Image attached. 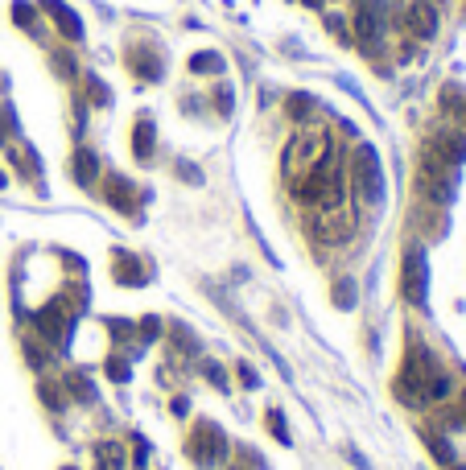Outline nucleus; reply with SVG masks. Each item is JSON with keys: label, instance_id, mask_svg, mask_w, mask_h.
Masks as SVG:
<instances>
[{"label": "nucleus", "instance_id": "12", "mask_svg": "<svg viewBox=\"0 0 466 470\" xmlns=\"http://www.w3.org/2000/svg\"><path fill=\"white\" fill-rule=\"evenodd\" d=\"M405 25H409V33H413V37L430 41V37L438 33V8H434V4H425V0H417V4H409V8H405Z\"/></svg>", "mask_w": 466, "mask_h": 470}, {"label": "nucleus", "instance_id": "34", "mask_svg": "<svg viewBox=\"0 0 466 470\" xmlns=\"http://www.w3.org/2000/svg\"><path fill=\"white\" fill-rule=\"evenodd\" d=\"M202 372H206V380H211L219 392H227V376H223V367H219V363H211V359H206V363H202Z\"/></svg>", "mask_w": 466, "mask_h": 470}, {"label": "nucleus", "instance_id": "39", "mask_svg": "<svg viewBox=\"0 0 466 470\" xmlns=\"http://www.w3.org/2000/svg\"><path fill=\"white\" fill-rule=\"evenodd\" d=\"M178 173H182V182H202V178H198V169H194L190 161H182V165H178Z\"/></svg>", "mask_w": 466, "mask_h": 470}, {"label": "nucleus", "instance_id": "1", "mask_svg": "<svg viewBox=\"0 0 466 470\" xmlns=\"http://www.w3.org/2000/svg\"><path fill=\"white\" fill-rule=\"evenodd\" d=\"M392 392H396V400L409 405V409L438 405V400L450 396V372H442V363H438L421 343H413L409 355H405V363H401V376L392 380Z\"/></svg>", "mask_w": 466, "mask_h": 470}, {"label": "nucleus", "instance_id": "31", "mask_svg": "<svg viewBox=\"0 0 466 470\" xmlns=\"http://www.w3.org/2000/svg\"><path fill=\"white\" fill-rule=\"evenodd\" d=\"M12 21H17L21 29H33V4H25V0H17V4H12Z\"/></svg>", "mask_w": 466, "mask_h": 470}, {"label": "nucleus", "instance_id": "21", "mask_svg": "<svg viewBox=\"0 0 466 470\" xmlns=\"http://www.w3.org/2000/svg\"><path fill=\"white\" fill-rule=\"evenodd\" d=\"M330 297H335V306H339V310H355V301H359L355 277H339V281H335V289H330Z\"/></svg>", "mask_w": 466, "mask_h": 470}, {"label": "nucleus", "instance_id": "13", "mask_svg": "<svg viewBox=\"0 0 466 470\" xmlns=\"http://www.w3.org/2000/svg\"><path fill=\"white\" fill-rule=\"evenodd\" d=\"M41 8L54 17V25H58V33H62V37L83 41V21H78V12H74L70 4H62V0H41Z\"/></svg>", "mask_w": 466, "mask_h": 470}, {"label": "nucleus", "instance_id": "9", "mask_svg": "<svg viewBox=\"0 0 466 470\" xmlns=\"http://www.w3.org/2000/svg\"><path fill=\"white\" fill-rule=\"evenodd\" d=\"M33 330H37V339H45V343H66V334H70L66 301H50V306H41V310L33 314Z\"/></svg>", "mask_w": 466, "mask_h": 470}, {"label": "nucleus", "instance_id": "5", "mask_svg": "<svg viewBox=\"0 0 466 470\" xmlns=\"http://www.w3.org/2000/svg\"><path fill=\"white\" fill-rule=\"evenodd\" d=\"M330 153V136L326 132H310V136H293L289 145H285V157H281V169H285V178L293 182V178H301L306 169H314L322 157Z\"/></svg>", "mask_w": 466, "mask_h": 470}, {"label": "nucleus", "instance_id": "8", "mask_svg": "<svg viewBox=\"0 0 466 470\" xmlns=\"http://www.w3.org/2000/svg\"><path fill=\"white\" fill-rule=\"evenodd\" d=\"M384 25H388V4L384 0H359V12H355V29H359V41L363 50H380L384 41Z\"/></svg>", "mask_w": 466, "mask_h": 470}, {"label": "nucleus", "instance_id": "44", "mask_svg": "<svg viewBox=\"0 0 466 470\" xmlns=\"http://www.w3.org/2000/svg\"><path fill=\"white\" fill-rule=\"evenodd\" d=\"M4 182H8V178H4V173H0V186H4Z\"/></svg>", "mask_w": 466, "mask_h": 470}, {"label": "nucleus", "instance_id": "2", "mask_svg": "<svg viewBox=\"0 0 466 470\" xmlns=\"http://www.w3.org/2000/svg\"><path fill=\"white\" fill-rule=\"evenodd\" d=\"M289 186H293V198H297V202H310V206H318L322 215H326V211H343V202H347V169H343V161L335 157V145H330V153H326L314 169H306V173L293 178Z\"/></svg>", "mask_w": 466, "mask_h": 470}, {"label": "nucleus", "instance_id": "36", "mask_svg": "<svg viewBox=\"0 0 466 470\" xmlns=\"http://www.w3.org/2000/svg\"><path fill=\"white\" fill-rule=\"evenodd\" d=\"M54 66H58V74H62V78H70V74H74V58H66V54H54Z\"/></svg>", "mask_w": 466, "mask_h": 470}, {"label": "nucleus", "instance_id": "27", "mask_svg": "<svg viewBox=\"0 0 466 470\" xmlns=\"http://www.w3.org/2000/svg\"><path fill=\"white\" fill-rule=\"evenodd\" d=\"M314 111V95H289V116L293 120H306Z\"/></svg>", "mask_w": 466, "mask_h": 470}, {"label": "nucleus", "instance_id": "7", "mask_svg": "<svg viewBox=\"0 0 466 470\" xmlns=\"http://www.w3.org/2000/svg\"><path fill=\"white\" fill-rule=\"evenodd\" d=\"M421 190H425L434 202H442V206L454 198V165L438 161L430 149H425V157H421Z\"/></svg>", "mask_w": 466, "mask_h": 470}, {"label": "nucleus", "instance_id": "15", "mask_svg": "<svg viewBox=\"0 0 466 470\" xmlns=\"http://www.w3.org/2000/svg\"><path fill=\"white\" fill-rule=\"evenodd\" d=\"M128 70L140 74V78H149V83H157L161 78V58L153 50H128Z\"/></svg>", "mask_w": 466, "mask_h": 470}, {"label": "nucleus", "instance_id": "35", "mask_svg": "<svg viewBox=\"0 0 466 470\" xmlns=\"http://www.w3.org/2000/svg\"><path fill=\"white\" fill-rule=\"evenodd\" d=\"M231 103H235L231 87H219V91H215V107H219V116H231Z\"/></svg>", "mask_w": 466, "mask_h": 470}, {"label": "nucleus", "instance_id": "41", "mask_svg": "<svg viewBox=\"0 0 466 470\" xmlns=\"http://www.w3.org/2000/svg\"><path fill=\"white\" fill-rule=\"evenodd\" d=\"M173 413H178V417H186V413H190V400H182V396H178V400H173Z\"/></svg>", "mask_w": 466, "mask_h": 470}, {"label": "nucleus", "instance_id": "28", "mask_svg": "<svg viewBox=\"0 0 466 470\" xmlns=\"http://www.w3.org/2000/svg\"><path fill=\"white\" fill-rule=\"evenodd\" d=\"M103 372H107V380L124 384V380H128V359H124V355H112V359L103 363Z\"/></svg>", "mask_w": 466, "mask_h": 470}, {"label": "nucleus", "instance_id": "14", "mask_svg": "<svg viewBox=\"0 0 466 470\" xmlns=\"http://www.w3.org/2000/svg\"><path fill=\"white\" fill-rule=\"evenodd\" d=\"M153 149H157V124H153V116H140L132 124V157L153 161Z\"/></svg>", "mask_w": 466, "mask_h": 470}, {"label": "nucleus", "instance_id": "45", "mask_svg": "<svg viewBox=\"0 0 466 470\" xmlns=\"http://www.w3.org/2000/svg\"><path fill=\"white\" fill-rule=\"evenodd\" d=\"M231 470H240V467H231Z\"/></svg>", "mask_w": 466, "mask_h": 470}, {"label": "nucleus", "instance_id": "33", "mask_svg": "<svg viewBox=\"0 0 466 470\" xmlns=\"http://www.w3.org/2000/svg\"><path fill=\"white\" fill-rule=\"evenodd\" d=\"M136 330H140V339H145V343H157V339H161V318H140V326H136Z\"/></svg>", "mask_w": 466, "mask_h": 470}, {"label": "nucleus", "instance_id": "4", "mask_svg": "<svg viewBox=\"0 0 466 470\" xmlns=\"http://www.w3.org/2000/svg\"><path fill=\"white\" fill-rule=\"evenodd\" d=\"M186 454H190L194 467H202V470L219 467L227 458V434L215 421H194V429L186 438Z\"/></svg>", "mask_w": 466, "mask_h": 470}, {"label": "nucleus", "instance_id": "29", "mask_svg": "<svg viewBox=\"0 0 466 470\" xmlns=\"http://www.w3.org/2000/svg\"><path fill=\"white\" fill-rule=\"evenodd\" d=\"M103 326L116 334V343H128V334H136V326H132V322H124V318H107Z\"/></svg>", "mask_w": 466, "mask_h": 470}, {"label": "nucleus", "instance_id": "40", "mask_svg": "<svg viewBox=\"0 0 466 470\" xmlns=\"http://www.w3.org/2000/svg\"><path fill=\"white\" fill-rule=\"evenodd\" d=\"M454 425H466V392L458 396V413H454Z\"/></svg>", "mask_w": 466, "mask_h": 470}, {"label": "nucleus", "instance_id": "19", "mask_svg": "<svg viewBox=\"0 0 466 470\" xmlns=\"http://www.w3.org/2000/svg\"><path fill=\"white\" fill-rule=\"evenodd\" d=\"M190 70H194V74H223L227 62H223V54H215V50H198V54L190 58Z\"/></svg>", "mask_w": 466, "mask_h": 470}, {"label": "nucleus", "instance_id": "24", "mask_svg": "<svg viewBox=\"0 0 466 470\" xmlns=\"http://www.w3.org/2000/svg\"><path fill=\"white\" fill-rule=\"evenodd\" d=\"M442 107L454 111L458 120H466V91L463 87H446V91H442Z\"/></svg>", "mask_w": 466, "mask_h": 470}, {"label": "nucleus", "instance_id": "3", "mask_svg": "<svg viewBox=\"0 0 466 470\" xmlns=\"http://www.w3.org/2000/svg\"><path fill=\"white\" fill-rule=\"evenodd\" d=\"M347 186H355L359 202L363 206H380L384 202V169H380V153L372 145H359L355 157H351V173H347Z\"/></svg>", "mask_w": 466, "mask_h": 470}, {"label": "nucleus", "instance_id": "43", "mask_svg": "<svg viewBox=\"0 0 466 470\" xmlns=\"http://www.w3.org/2000/svg\"><path fill=\"white\" fill-rule=\"evenodd\" d=\"M306 4H310V8H322V0H306Z\"/></svg>", "mask_w": 466, "mask_h": 470}, {"label": "nucleus", "instance_id": "26", "mask_svg": "<svg viewBox=\"0 0 466 470\" xmlns=\"http://www.w3.org/2000/svg\"><path fill=\"white\" fill-rule=\"evenodd\" d=\"M268 429H273V438L281 442V446H293V438H289V425H285V417H281V409H268Z\"/></svg>", "mask_w": 466, "mask_h": 470}, {"label": "nucleus", "instance_id": "6", "mask_svg": "<svg viewBox=\"0 0 466 470\" xmlns=\"http://www.w3.org/2000/svg\"><path fill=\"white\" fill-rule=\"evenodd\" d=\"M401 293L409 306H425V293H430V260H425V248H409L405 252V264H401Z\"/></svg>", "mask_w": 466, "mask_h": 470}, {"label": "nucleus", "instance_id": "25", "mask_svg": "<svg viewBox=\"0 0 466 470\" xmlns=\"http://www.w3.org/2000/svg\"><path fill=\"white\" fill-rule=\"evenodd\" d=\"M37 396L45 400V409H50V413H58V409H66V400H62V392H58V384H50V380H41V384H37Z\"/></svg>", "mask_w": 466, "mask_h": 470}, {"label": "nucleus", "instance_id": "38", "mask_svg": "<svg viewBox=\"0 0 466 470\" xmlns=\"http://www.w3.org/2000/svg\"><path fill=\"white\" fill-rule=\"evenodd\" d=\"M326 29H330V33H339L343 41H351V37H347V25H343V17H326Z\"/></svg>", "mask_w": 466, "mask_h": 470}, {"label": "nucleus", "instance_id": "10", "mask_svg": "<svg viewBox=\"0 0 466 470\" xmlns=\"http://www.w3.org/2000/svg\"><path fill=\"white\" fill-rule=\"evenodd\" d=\"M103 198L107 206H116L120 215H136V186L124 173H107L103 178Z\"/></svg>", "mask_w": 466, "mask_h": 470}, {"label": "nucleus", "instance_id": "22", "mask_svg": "<svg viewBox=\"0 0 466 470\" xmlns=\"http://www.w3.org/2000/svg\"><path fill=\"white\" fill-rule=\"evenodd\" d=\"M421 438H425L430 454H434V458H438L442 467H454V446H450V442H446L442 434H434V429H430V434H421Z\"/></svg>", "mask_w": 466, "mask_h": 470}, {"label": "nucleus", "instance_id": "37", "mask_svg": "<svg viewBox=\"0 0 466 470\" xmlns=\"http://www.w3.org/2000/svg\"><path fill=\"white\" fill-rule=\"evenodd\" d=\"M240 380H244V388H260V376L252 372V363H240Z\"/></svg>", "mask_w": 466, "mask_h": 470}, {"label": "nucleus", "instance_id": "11", "mask_svg": "<svg viewBox=\"0 0 466 470\" xmlns=\"http://www.w3.org/2000/svg\"><path fill=\"white\" fill-rule=\"evenodd\" d=\"M430 153L438 157V161H446V165H463L466 161V132H434L430 136Z\"/></svg>", "mask_w": 466, "mask_h": 470}, {"label": "nucleus", "instance_id": "18", "mask_svg": "<svg viewBox=\"0 0 466 470\" xmlns=\"http://www.w3.org/2000/svg\"><path fill=\"white\" fill-rule=\"evenodd\" d=\"M95 462H99V470H128V458H124V446L120 442H103L95 450Z\"/></svg>", "mask_w": 466, "mask_h": 470}, {"label": "nucleus", "instance_id": "16", "mask_svg": "<svg viewBox=\"0 0 466 470\" xmlns=\"http://www.w3.org/2000/svg\"><path fill=\"white\" fill-rule=\"evenodd\" d=\"M70 173H74L78 186H91V182L99 178V157H95L91 149H74V157H70Z\"/></svg>", "mask_w": 466, "mask_h": 470}, {"label": "nucleus", "instance_id": "32", "mask_svg": "<svg viewBox=\"0 0 466 470\" xmlns=\"http://www.w3.org/2000/svg\"><path fill=\"white\" fill-rule=\"evenodd\" d=\"M87 87H91V99H95L99 107H107V103H112V91H107V87H103L95 74H87Z\"/></svg>", "mask_w": 466, "mask_h": 470}, {"label": "nucleus", "instance_id": "23", "mask_svg": "<svg viewBox=\"0 0 466 470\" xmlns=\"http://www.w3.org/2000/svg\"><path fill=\"white\" fill-rule=\"evenodd\" d=\"M25 359H29V367H33V372L50 363V351L37 343V334H25Z\"/></svg>", "mask_w": 466, "mask_h": 470}, {"label": "nucleus", "instance_id": "20", "mask_svg": "<svg viewBox=\"0 0 466 470\" xmlns=\"http://www.w3.org/2000/svg\"><path fill=\"white\" fill-rule=\"evenodd\" d=\"M116 281H120V285H145L149 277L140 273V260H132V256L120 252V256H116Z\"/></svg>", "mask_w": 466, "mask_h": 470}, {"label": "nucleus", "instance_id": "46", "mask_svg": "<svg viewBox=\"0 0 466 470\" xmlns=\"http://www.w3.org/2000/svg\"><path fill=\"white\" fill-rule=\"evenodd\" d=\"M66 470H74V467H66Z\"/></svg>", "mask_w": 466, "mask_h": 470}, {"label": "nucleus", "instance_id": "30", "mask_svg": "<svg viewBox=\"0 0 466 470\" xmlns=\"http://www.w3.org/2000/svg\"><path fill=\"white\" fill-rule=\"evenodd\" d=\"M169 334H173V343L182 347V351H198V343H194V334H190V326H169Z\"/></svg>", "mask_w": 466, "mask_h": 470}, {"label": "nucleus", "instance_id": "42", "mask_svg": "<svg viewBox=\"0 0 466 470\" xmlns=\"http://www.w3.org/2000/svg\"><path fill=\"white\" fill-rule=\"evenodd\" d=\"M0 145H8V128L4 124H0Z\"/></svg>", "mask_w": 466, "mask_h": 470}, {"label": "nucleus", "instance_id": "17", "mask_svg": "<svg viewBox=\"0 0 466 470\" xmlns=\"http://www.w3.org/2000/svg\"><path fill=\"white\" fill-rule=\"evenodd\" d=\"M66 396H74L78 405H95V384L83 376V372H66Z\"/></svg>", "mask_w": 466, "mask_h": 470}]
</instances>
